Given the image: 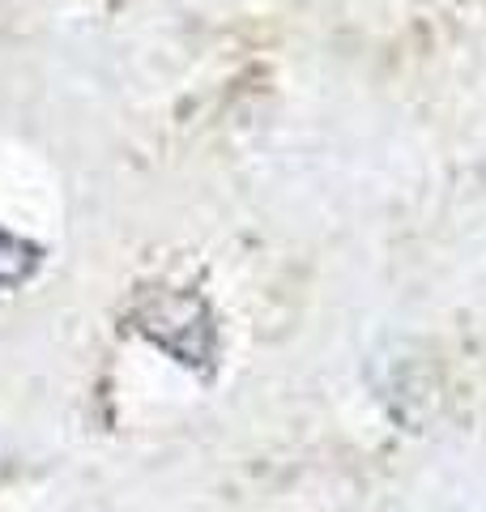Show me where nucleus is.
<instances>
[{
	"label": "nucleus",
	"mask_w": 486,
	"mask_h": 512,
	"mask_svg": "<svg viewBox=\"0 0 486 512\" xmlns=\"http://www.w3.org/2000/svg\"><path fill=\"white\" fill-rule=\"evenodd\" d=\"M39 252L13 235H0V286H18L30 269H35Z\"/></svg>",
	"instance_id": "nucleus-1"
}]
</instances>
